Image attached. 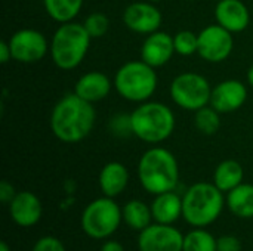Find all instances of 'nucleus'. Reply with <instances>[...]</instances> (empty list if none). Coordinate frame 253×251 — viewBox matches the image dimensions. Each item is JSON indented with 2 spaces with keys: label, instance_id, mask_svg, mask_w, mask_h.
I'll list each match as a JSON object with an SVG mask.
<instances>
[{
  "label": "nucleus",
  "instance_id": "nucleus-16",
  "mask_svg": "<svg viewBox=\"0 0 253 251\" xmlns=\"http://www.w3.org/2000/svg\"><path fill=\"white\" fill-rule=\"evenodd\" d=\"M216 24L230 33H242L249 27L251 13L242 0H219L215 7Z\"/></svg>",
  "mask_w": 253,
  "mask_h": 251
},
{
  "label": "nucleus",
  "instance_id": "nucleus-24",
  "mask_svg": "<svg viewBox=\"0 0 253 251\" xmlns=\"http://www.w3.org/2000/svg\"><path fill=\"white\" fill-rule=\"evenodd\" d=\"M219 114L221 112H218L212 105H206V107L197 109L196 111V115H194L196 129L202 135H206V136L215 135L219 130V127H221Z\"/></svg>",
  "mask_w": 253,
  "mask_h": 251
},
{
  "label": "nucleus",
  "instance_id": "nucleus-28",
  "mask_svg": "<svg viewBox=\"0 0 253 251\" xmlns=\"http://www.w3.org/2000/svg\"><path fill=\"white\" fill-rule=\"evenodd\" d=\"M110 130L114 136L119 138H127L133 135L130 114H116L110 121Z\"/></svg>",
  "mask_w": 253,
  "mask_h": 251
},
{
  "label": "nucleus",
  "instance_id": "nucleus-11",
  "mask_svg": "<svg viewBox=\"0 0 253 251\" xmlns=\"http://www.w3.org/2000/svg\"><path fill=\"white\" fill-rule=\"evenodd\" d=\"M184 235L172 225L154 223L139 232V251H182Z\"/></svg>",
  "mask_w": 253,
  "mask_h": 251
},
{
  "label": "nucleus",
  "instance_id": "nucleus-3",
  "mask_svg": "<svg viewBox=\"0 0 253 251\" xmlns=\"http://www.w3.org/2000/svg\"><path fill=\"white\" fill-rule=\"evenodd\" d=\"M224 192L215 185L199 182L190 186L182 197V217L194 228L212 225L224 209Z\"/></svg>",
  "mask_w": 253,
  "mask_h": 251
},
{
  "label": "nucleus",
  "instance_id": "nucleus-8",
  "mask_svg": "<svg viewBox=\"0 0 253 251\" xmlns=\"http://www.w3.org/2000/svg\"><path fill=\"white\" fill-rule=\"evenodd\" d=\"M212 86L199 72H182L170 83V98L182 109L197 111L211 104Z\"/></svg>",
  "mask_w": 253,
  "mask_h": 251
},
{
  "label": "nucleus",
  "instance_id": "nucleus-5",
  "mask_svg": "<svg viewBox=\"0 0 253 251\" xmlns=\"http://www.w3.org/2000/svg\"><path fill=\"white\" fill-rule=\"evenodd\" d=\"M133 136L147 143H160L175 130V114L162 102H142L130 114Z\"/></svg>",
  "mask_w": 253,
  "mask_h": 251
},
{
  "label": "nucleus",
  "instance_id": "nucleus-2",
  "mask_svg": "<svg viewBox=\"0 0 253 251\" xmlns=\"http://www.w3.org/2000/svg\"><path fill=\"white\" fill-rule=\"evenodd\" d=\"M138 179L142 188L153 195L173 191L179 182L175 155L162 146L145 151L138 163Z\"/></svg>",
  "mask_w": 253,
  "mask_h": 251
},
{
  "label": "nucleus",
  "instance_id": "nucleus-23",
  "mask_svg": "<svg viewBox=\"0 0 253 251\" xmlns=\"http://www.w3.org/2000/svg\"><path fill=\"white\" fill-rule=\"evenodd\" d=\"M47 15L59 22H71L82 10L83 0H43Z\"/></svg>",
  "mask_w": 253,
  "mask_h": 251
},
{
  "label": "nucleus",
  "instance_id": "nucleus-10",
  "mask_svg": "<svg viewBox=\"0 0 253 251\" xmlns=\"http://www.w3.org/2000/svg\"><path fill=\"white\" fill-rule=\"evenodd\" d=\"M233 46V33H230L219 24L208 25L199 33L197 53L208 62L219 64L225 61L231 55Z\"/></svg>",
  "mask_w": 253,
  "mask_h": 251
},
{
  "label": "nucleus",
  "instance_id": "nucleus-21",
  "mask_svg": "<svg viewBox=\"0 0 253 251\" xmlns=\"http://www.w3.org/2000/svg\"><path fill=\"white\" fill-rule=\"evenodd\" d=\"M243 176L245 172L240 163H237L236 160H225L218 164L213 173V183L222 192H230L240 183H243Z\"/></svg>",
  "mask_w": 253,
  "mask_h": 251
},
{
  "label": "nucleus",
  "instance_id": "nucleus-37",
  "mask_svg": "<svg viewBox=\"0 0 253 251\" xmlns=\"http://www.w3.org/2000/svg\"><path fill=\"white\" fill-rule=\"evenodd\" d=\"M185 1H193V0H185Z\"/></svg>",
  "mask_w": 253,
  "mask_h": 251
},
{
  "label": "nucleus",
  "instance_id": "nucleus-19",
  "mask_svg": "<svg viewBox=\"0 0 253 251\" xmlns=\"http://www.w3.org/2000/svg\"><path fill=\"white\" fill-rule=\"evenodd\" d=\"M150 207L153 219L157 223L173 225L182 216V198L173 191L156 195Z\"/></svg>",
  "mask_w": 253,
  "mask_h": 251
},
{
  "label": "nucleus",
  "instance_id": "nucleus-13",
  "mask_svg": "<svg viewBox=\"0 0 253 251\" xmlns=\"http://www.w3.org/2000/svg\"><path fill=\"white\" fill-rule=\"evenodd\" d=\"M248 99V89L239 80H224L212 87L211 104L218 112L228 114L240 109Z\"/></svg>",
  "mask_w": 253,
  "mask_h": 251
},
{
  "label": "nucleus",
  "instance_id": "nucleus-9",
  "mask_svg": "<svg viewBox=\"0 0 253 251\" xmlns=\"http://www.w3.org/2000/svg\"><path fill=\"white\" fill-rule=\"evenodd\" d=\"M7 43L12 52V59L19 64L39 62L46 56L47 49H50L44 34L33 28L18 30L10 36Z\"/></svg>",
  "mask_w": 253,
  "mask_h": 251
},
{
  "label": "nucleus",
  "instance_id": "nucleus-18",
  "mask_svg": "<svg viewBox=\"0 0 253 251\" xmlns=\"http://www.w3.org/2000/svg\"><path fill=\"white\" fill-rule=\"evenodd\" d=\"M129 183V172L125 164L119 161L107 163L99 173V188L104 197L116 198Z\"/></svg>",
  "mask_w": 253,
  "mask_h": 251
},
{
  "label": "nucleus",
  "instance_id": "nucleus-27",
  "mask_svg": "<svg viewBox=\"0 0 253 251\" xmlns=\"http://www.w3.org/2000/svg\"><path fill=\"white\" fill-rule=\"evenodd\" d=\"M83 25L92 38H101L110 28V19L102 12H93L84 19Z\"/></svg>",
  "mask_w": 253,
  "mask_h": 251
},
{
  "label": "nucleus",
  "instance_id": "nucleus-14",
  "mask_svg": "<svg viewBox=\"0 0 253 251\" xmlns=\"http://www.w3.org/2000/svg\"><path fill=\"white\" fill-rule=\"evenodd\" d=\"M173 53H176L173 36L165 31H156L148 34V37L141 46V59L153 68L166 65L173 56Z\"/></svg>",
  "mask_w": 253,
  "mask_h": 251
},
{
  "label": "nucleus",
  "instance_id": "nucleus-36",
  "mask_svg": "<svg viewBox=\"0 0 253 251\" xmlns=\"http://www.w3.org/2000/svg\"><path fill=\"white\" fill-rule=\"evenodd\" d=\"M147 1H151V3H156V1H162V0H147Z\"/></svg>",
  "mask_w": 253,
  "mask_h": 251
},
{
  "label": "nucleus",
  "instance_id": "nucleus-29",
  "mask_svg": "<svg viewBox=\"0 0 253 251\" xmlns=\"http://www.w3.org/2000/svg\"><path fill=\"white\" fill-rule=\"evenodd\" d=\"M31 251H65V247L55 237H43L34 244Z\"/></svg>",
  "mask_w": 253,
  "mask_h": 251
},
{
  "label": "nucleus",
  "instance_id": "nucleus-7",
  "mask_svg": "<svg viewBox=\"0 0 253 251\" xmlns=\"http://www.w3.org/2000/svg\"><path fill=\"white\" fill-rule=\"evenodd\" d=\"M123 222L122 209L114 198L102 197L86 206L82 215L83 232L93 240L111 237Z\"/></svg>",
  "mask_w": 253,
  "mask_h": 251
},
{
  "label": "nucleus",
  "instance_id": "nucleus-12",
  "mask_svg": "<svg viewBox=\"0 0 253 251\" xmlns=\"http://www.w3.org/2000/svg\"><path fill=\"white\" fill-rule=\"evenodd\" d=\"M163 16L160 9L151 1H135L130 3L123 12L125 25L138 34H151L159 31Z\"/></svg>",
  "mask_w": 253,
  "mask_h": 251
},
{
  "label": "nucleus",
  "instance_id": "nucleus-30",
  "mask_svg": "<svg viewBox=\"0 0 253 251\" xmlns=\"http://www.w3.org/2000/svg\"><path fill=\"white\" fill-rule=\"evenodd\" d=\"M216 251H242L240 240L233 235H224L216 240Z\"/></svg>",
  "mask_w": 253,
  "mask_h": 251
},
{
  "label": "nucleus",
  "instance_id": "nucleus-35",
  "mask_svg": "<svg viewBox=\"0 0 253 251\" xmlns=\"http://www.w3.org/2000/svg\"><path fill=\"white\" fill-rule=\"evenodd\" d=\"M0 251H10L9 246H7V243H4V241H1V243H0Z\"/></svg>",
  "mask_w": 253,
  "mask_h": 251
},
{
  "label": "nucleus",
  "instance_id": "nucleus-4",
  "mask_svg": "<svg viewBox=\"0 0 253 251\" xmlns=\"http://www.w3.org/2000/svg\"><path fill=\"white\" fill-rule=\"evenodd\" d=\"M92 37L86 31L83 24L64 22L52 36L50 56L53 64L61 70H74L84 59Z\"/></svg>",
  "mask_w": 253,
  "mask_h": 251
},
{
  "label": "nucleus",
  "instance_id": "nucleus-33",
  "mask_svg": "<svg viewBox=\"0 0 253 251\" xmlns=\"http://www.w3.org/2000/svg\"><path fill=\"white\" fill-rule=\"evenodd\" d=\"M99 251H125V249L119 241H107L102 244Z\"/></svg>",
  "mask_w": 253,
  "mask_h": 251
},
{
  "label": "nucleus",
  "instance_id": "nucleus-17",
  "mask_svg": "<svg viewBox=\"0 0 253 251\" xmlns=\"http://www.w3.org/2000/svg\"><path fill=\"white\" fill-rule=\"evenodd\" d=\"M114 83H111L107 74L101 71H89L77 80L74 86V93L82 99L95 104L105 99L110 95Z\"/></svg>",
  "mask_w": 253,
  "mask_h": 251
},
{
  "label": "nucleus",
  "instance_id": "nucleus-20",
  "mask_svg": "<svg viewBox=\"0 0 253 251\" xmlns=\"http://www.w3.org/2000/svg\"><path fill=\"white\" fill-rule=\"evenodd\" d=\"M227 207L237 217H253V185L240 183L237 188L230 191L227 195Z\"/></svg>",
  "mask_w": 253,
  "mask_h": 251
},
{
  "label": "nucleus",
  "instance_id": "nucleus-6",
  "mask_svg": "<svg viewBox=\"0 0 253 251\" xmlns=\"http://www.w3.org/2000/svg\"><path fill=\"white\" fill-rule=\"evenodd\" d=\"M151 65L141 61L123 64L114 75L117 93L129 102H147L157 89V74Z\"/></svg>",
  "mask_w": 253,
  "mask_h": 251
},
{
  "label": "nucleus",
  "instance_id": "nucleus-38",
  "mask_svg": "<svg viewBox=\"0 0 253 251\" xmlns=\"http://www.w3.org/2000/svg\"><path fill=\"white\" fill-rule=\"evenodd\" d=\"M216 1H219V0H216Z\"/></svg>",
  "mask_w": 253,
  "mask_h": 251
},
{
  "label": "nucleus",
  "instance_id": "nucleus-26",
  "mask_svg": "<svg viewBox=\"0 0 253 251\" xmlns=\"http://www.w3.org/2000/svg\"><path fill=\"white\" fill-rule=\"evenodd\" d=\"M173 44H175V52L178 55L191 56L199 50V34H194L193 31L188 30L178 31L173 36Z\"/></svg>",
  "mask_w": 253,
  "mask_h": 251
},
{
  "label": "nucleus",
  "instance_id": "nucleus-31",
  "mask_svg": "<svg viewBox=\"0 0 253 251\" xmlns=\"http://www.w3.org/2000/svg\"><path fill=\"white\" fill-rule=\"evenodd\" d=\"M15 195H16L15 188H13L7 180H3V182L0 183V200H1V203L9 204V203L13 200Z\"/></svg>",
  "mask_w": 253,
  "mask_h": 251
},
{
  "label": "nucleus",
  "instance_id": "nucleus-22",
  "mask_svg": "<svg viewBox=\"0 0 253 251\" xmlns=\"http://www.w3.org/2000/svg\"><path fill=\"white\" fill-rule=\"evenodd\" d=\"M122 216H123V222L129 228L139 232L147 226H150L151 220H154L151 207H148L145 203L139 200H130L129 203H126L125 207L122 209Z\"/></svg>",
  "mask_w": 253,
  "mask_h": 251
},
{
  "label": "nucleus",
  "instance_id": "nucleus-1",
  "mask_svg": "<svg viewBox=\"0 0 253 251\" xmlns=\"http://www.w3.org/2000/svg\"><path fill=\"white\" fill-rule=\"evenodd\" d=\"M96 120L93 104L82 99L76 93H68L56 102L50 114V129L53 135L65 142L76 143L92 132Z\"/></svg>",
  "mask_w": 253,
  "mask_h": 251
},
{
  "label": "nucleus",
  "instance_id": "nucleus-15",
  "mask_svg": "<svg viewBox=\"0 0 253 251\" xmlns=\"http://www.w3.org/2000/svg\"><path fill=\"white\" fill-rule=\"evenodd\" d=\"M9 213L18 226L30 228L40 222L43 207L36 194L30 191H21L16 192L13 200L9 203Z\"/></svg>",
  "mask_w": 253,
  "mask_h": 251
},
{
  "label": "nucleus",
  "instance_id": "nucleus-34",
  "mask_svg": "<svg viewBox=\"0 0 253 251\" xmlns=\"http://www.w3.org/2000/svg\"><path fill=\"white\" fill-rule=\"evenodd\" d=\"M248 81H249V84L253 87V65L249 68V71H248Z\"/></svg>",
  "mask_w": 253,
  "mask_h": 251
},
{
  "label": "nucleus",
  "instance_id": "nucleus-25",
  "mask_svg": "<svg viewBox=\"0 0 253 251\" xmlns=\"http://www.w3.org/2000/svg\"><path fill=\"white\" fill-rule=\"evenodd\" d=\"M182 251H216V238L203 228H196L184 235Z\"/></svg>",
  "mask_w": 253,
  "mask_h": 251
},
{
  "label": "nucleus",
  "instance_id": "nucleus-32",
  "mask_svg": "<svg viewBox=\"0 0 253 251\" xmlns=\"http://www.w3.org/2000/svg\"><path fill=\"white\" fill-rule=\"evenodd\" d=\"M12 59V52L9 47L7 41H1L0 43V62L1 64H7Z\"/></svg>",
  "mask_w": 253,
  "mask_h": 251
}]
</instances>
